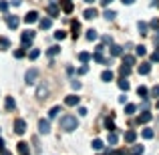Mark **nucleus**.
Listing matches in <instances>:
<instances>
[{
  "instance_id": "1",
  "label": "nucleus",
  "mask_w": 159,
  "mask_h": 155,
  "mask_svg": "<svg viewBox=\"0 0 159 155\" xmlns=\"http://www.w3.org/2000/svg\"><path fill=\"white\" fill-rule=\"evenodd\" d=\"M77 127H79L77 117H73V115H65V117L61 119V129H65V131H75Z\"/></svg>"
},
{
  "instance_id": "2",
  "label": "nucleus",
  "mask_w": 159,
  "mask_h": 155,
  "mask_svg": "<svg viewBox=\"0 0 159 155\" xmlns=\"http://www.w3.org/2000/svg\"><path fill=\"white\" fill-rule=\"evenodd\" d=\"M20 40H22V48H28L32 44V40H34V32L32 30H26L20 34Z\"/></svg>"
},
{
  "instance_id": "3",
  "label": "nucleus",
  "mask_w": 159,
  "mask_h": 155,
  "mask_svg": "<svg viewBox=\"0 0 159 155\" xmlns=\"http://www.w3.org/2000/svg\"><path fill=\"white\" fill-rule=\"evenodd\" d=\"M24 79H26L28 85L36 83V79H39V71H36V69H28V71H26V77H24Z\"/></svg>"
},
{
  "instance_id": "4",
  "label": "nucleus",
  "mask_w": 159,
  "mask_h": 155,
  "mask_svg": "<svg viewBox=\"0 0 159 155\" xmlns=\"http://www.w3.org/2000/svg\"><path fill=\"white\" fill-rule=\"evenodd\" d=\"M39 133L48 135V133H51V123H48V121H44V119H40L39 121Z\"/></svg>"
},
{
  "instance_id": "5",
  "label": "nucleus",
  "mask_w": 159,
  "mask_h": 155,
  "mask_svg": "<svg viewBox=\"0 0 159 155\" xmlns=\"http://www.w3.org/2000/svg\"><path fill=\"white\" fill-rule=\"evenodd\" d=\"M14 131L18 133V135H22V133L26 131V123H24V119H16L14 121Z\"/></svg>"
},
{
  "instance_id": "6",
  "label": "nucleus",
  "mask_w": 159,
  "mask_h": 155,
  "mask_svg": "<svg viewBox=\"0 0 159 155\" xmlns=\"http://www.w3.org/2000/svg\"><path fill=\"white\" fill-rule=\"evenodd\" d=\"M39 20V12H34V10H30L26 16H24V22L26 24H32V22H36Z\"/></svg>"
},
{
  "instance_id": "7",
  "label": "nucleus",
  "mask_w": 159,
  "mask_h": 155,
  "mask_svg": "<svg viewBox=\"0 0 159 155\" xmlns=\"http://www.w3.org/2000/svg\"><path fill=\"white\" fill-rule=\"evenodd\" d=\"M39 26L43 28V30L51 28V26H52V18H40V20H39Z\"/></svg>"
},
{
  "instance_id": "8",
  "label": "nucleus",
  "mask_w": 159,
  "mask_h": 155,
  "mask_svg": "<svg viewBox=\"0 0 159 155\" xmlns=\"http://www.w3.org/2000/svg\"><path fill=\"white\" fill-rule=\"evenodd\" d=\"M65 105H69V107H75V105H79V97H77V95H69V97L65 99Z\"/></svg>"
},
{
  "instance_id": "9",
  "label": "nucleus",
  "mask_w": 159,
  "mask_h": 155,
  "mask_svg": "<svg viewBox=\"0 0 159 155\" xmlns=\"http://www.w3.org/2000/svg\"><path fill=\"white\" fill-rule=\"evenodd\" d=\"M6 24H8V26H10V28H18L20 20L16 18V16H8V18H6Z\"/></svg>"
},
{
  "instance_id": "10",
  "label": "nucleus",
  "mask_w": 159,
  "mask_h": 155,
  "mask_svg": "<svg viewBox=\"0 0 159 155\" xmlns=\"http://www.w3.org/2000/svg\"><path fill=\"white\" fill-rule=\"evenodd\" d=\"M151 73V62H143L139 65V75H149Z\"/></svg>"
},
{
  "instance_id": "11",
  "label": "nucleus",
  "mask_w": 159,
  "mask_h": 155,
  "mask_svg": "<svg viewBox=\"0 0 159 155\" xmlns=\"http://www.w3.org/2000/svg\"><path fill=\"white\" fill-rule=\"evenodd\" d=\"M18 153L20 155H30V153H28V143H26V141H20V143H18Z\"/></svg>"
},
{
  "instance_id": "12",
  "label": "nucleus",
  "mask_w": 159,
  "mask_h": 155,
  "mask_svg": "<svg viewBox=\"0 0 159 155\" xmlns=\"http://www.w3.org/2000/svg\"><path fill=\"white\" fill-rule=\"evenodd\" d=\"M149 121H151V113H141L139 115V119H137V123H149Z\"/></svg>"
},
{
  "instance_id": "13",
  "label": "nucleus",
  "mask_w": 159,
  "mask_h": 155,
  "mask_svg": "<svg viewBox=\"0 0 159 155\" xmlns=\"http://www.w3.org/2000/svg\"><path fill=\"white\" fill-rule=\"evenodd\" d=\"M4 107H6V111H12V109L16 107V101L12 97H6V101H4Z\"/></svg>"
},
{
  "instance_id": "14",
  "label": "nucleus",
  "mask_w": 159,
  "mask_h": 155,
  "mask_svg": "<svg viewBox=\"0 0 159 155\" xmlns=\"http://www.w3.org/2000/svg\"><path fill=\"white\" fill-rule=\"evenodd\" d=\"M111 54H113V57H121V54H123V47L113 44V47H111Z\"/></svg>"
},
{
  "instance_id": "15",
  "label": "nucleus",
  "mask_w": 159,
  "mask_h": 155,
  "mask_svg": "<svg viewBox=\"0 0 159 155\" xmlns=\"http://www.w3.org/2000/svg\"><path fill=\"white\" fill-rule=\"evenodd\" d=\"M129 155H143V145H135L129 149Z\"/></svg>"
},
{
  "instance_id": "16",
  "label": "nucleus",
  "mask_w": 159,
  "mask_h": 155,
  "mask_svg": "<svg viewBox=\"0 0 159 155\" xmlns=\"http://www.w3.org/2000/svg\"><path fill=\"white\" fill-rule=\"evenodd\" d=\"M73 2H70V0H65V2H62V10L66 12V14H70V12H73Z\"/></svg>"
},
{
  "instance_id": "17",
  "label": "nucleus",
  "mask_w": 159,
  "mask_h": 155,
  "mask_svg": "<svg viewBox=\"0 0 159 155\" xmlns=\"http://www.w3.org/2000/svg\"><path fill=\"white\" fill-rule=\"evenodd\" d=\"M123 65H125V66L135 65V57H131V54H125V57H123Z\"/></svg>"
},
{
  "instance_id": "18",
  "label": "nucleus",
  "mask_w": 159,
  "mask_h": 155,
  "mask_svg": "<svg viewBox=\"0 0 159 155\" xmlns=\"http://www.w3.org/2000/svg\"><path fill=\"white\" fill-rule=\"evenodd\" d=\"M137 95L143 97V99H147L149 97V89H147V87H137Z\"/></svg>"
},
{
  "instance_id": "19",
  "label": "nucleus",
  "mask_w": 159,
  "mask_h": 155,
  "mask_svg": "<svg viewBox=\"0 0 159 155\" xmlns=\"http://www.w3.org/2000/svg\"><path fill=\"white\" fill-rule=\"evenodd\" d=\"M70 26H73V36L77 39V36H79V32H81V24H79L77 20H73V22H70Z\"/></svg>"
},
{
  "instance_id": "20",
  "label": "nucleus",
  "mask_w": 159,
  "mask_h": 155,
  "mask_svg": "<svg viewBox=\"0 0 159 155\" xmlns=\"http://www.w3.org/2000/svg\"><path fill=\"white\" fill-rule=\"evenodd\" d=\"M135 139H137V133L135 131H127V133H125V141H127V143H133Z\"/></svg>"
},
{
  "instance_id": "21",
  "label": "nucleus",
  "mask_w": 159,
  "mask_h": 155,
  "mask_svg": "<svg viewBox=\"0 0 159 155\" xmlns=\"http://www.w3.org/2000/svg\"><path fill=\"white\" fill-rule=\"evenodd\" d=\"M101 81H105V83L113 81V73H111V71H103V73H101Z\"/></svg>"
},
{
  "instance_id": "22",
  "label": "nucleus",
  "mask_w": 159,
  "mask_h": 155,
  "mask_svg": "<svg viewBox=\"0 0 159 155\" xmlns=\"http://www.w3.org/2000/svg\"><path fill=\"white\" fill-rule=\"evenodd\" d=\"M47 93H48V89L40 85V87H39V91H36V97H39V99H44V97H47Z\"/></svg>"
},
{
  "instance_id": "23",
  "label": "nucleus",
  "mask_w": 159,
  "mask_h": 155,
  "mask_svg": "<svg viewBox=\"0 0 159 155\" xmlns=\"http://www.w3.org/2000/svg\"><path fill=\"white\" fill-rule=\"evenodd\" d=\"M0 48H2V51L10 48V40H8V39H4V36H0Z\"/></svg>"
},
{
  "instance_id": "24",
  "label": "nucleus",
  "mask_w": 159,
  "mask_h": 155,
  "mask_svg": "<svg viewBox=\"0 0 159 155\" xmlns=\"http://www.w3.org/2000/svg\"><path fill=\"white\" fill-rule=\"evenodd\" d=\"M95 16H97V10H95V8H87L85 10V18H95Z\"/></svg>"
},
{
  "instance_id": "25",
  "label": "nucleus",
  "mask_w": 159,
  "mask_h": 155,
  "mask_svg": "<svg viewBox=\"0 0 159 155\" xmlns=\"http://www.w3.org/2000/svg\"><path fill=\"white\" fill-rule=\"evenodd\" d=\"M117 85H119V89H121V91H125V93H127V91H129V83H127V81H125V77H123V79H121V81H119V83H117Z\"/></svg>"
},
{
  "instance_id": "26",
  "label": "nucleus",
  "mask_w": 159,
  "mask_h": 155,
  "mask_svg": "<svg viewBox=\"0 0 159 155\" xmlns=\"http://www.w3.org/2000/svg\"><path fill=\"white\" fill-rule=\"evenodd\" d=\"M47 10H48V14H51L52 18H54V16H58V8L54 6V4H48V8H47Z\"/></svg>"
},
{
  "instance_id": "27",
  "label": "nucleus",
  "mask_w": 159,
  "mask_h": 155,
  "mask_svg": "<svg viewBox=\"0 0 159 155\" xmlns=\"http://www.w3.org/2000/svg\"><path fill=\"white\" fill-rule=\"evenodd\" d=\"M135 111H137V105H133V103H129L127 107H125V113H127V115H133Z\"/></svg>"
},
{
  "instance_id": "28",
  "label": "nucleus",
  "mask_w": 159,
  "mask_h": 155,
  "mask_svg": "<svg viewBox=\"0 0 159 155\" xmlns=\"http://www.w3.org/2000/svg\"><path fill=\"white\" fill-rule=\"evenodd\" d=\"M135 52H137V57H145V54H147V48H145L143 44H139V47L135 48Z\"/></svg>"
},
{
  "instance_id": "29",
  "label": "nucleus",
  "mask_w": 159,
  "mask_h": 155,
  "mask_svg": "<svg viewBox=\"0 0 159 155\" xmlns=\"http://www.w3.org/2000/svg\"><path fill=\"white\" fill-rule=\"evenodd\" d=\"M79 61H81V62H89L91 61V54L89 52H79Z\"/></svg>"
},
{
  "instance_id": "30",
  "label": "nucleus",
  "mask_w": 159,
  "mask_h": 155,
  "mask_svg": "<svg viewBox=\"0 0 159 155\" xmlns=\"http://www.w3.org/2000/svg\"><path fill=\"white\" fill-rule=\"evenodd\" d=\"M93 61L103 62V65H107V62H109V61H105V58H103V54H101V52H95V54H93Z\"/></svg>"
},
{
  "instance_id": "31",
  "label": "nucleus",
  "mask_w": 159,
  "mask_h": 155,
  "mask_svg": "<svg viewBox=\"0 0 159 155\" xmlns=\"http://www.w3.org/2000/svg\"><path fill=\"white\" fill-rule=\"evenodd\" d=\"M141 135H143L145 139H153V135H155V133H153V129H143V133H141Z\"/></svg>"
},
{
  "instance_id": "32",
  "label": "nucleus",
  "mask_w": 159,
  "mask_h": 155,
  "mask_svg": "<svg viewBox=\"0 0 159 155\" xmlns=\"http://www.w3.org/2000/svg\"><path fill=\"white\" fill-rule=\"evenodd\" d=\"M97 30H93V28H91V30H87V39H89V40H97Z\"/></svg>"
},
{
  "instance_id": "33",
  "label": "nucleus",
  "mask_w": 159,
  "mask_h": 155,
  "mask_svg": "<svg viewBox=\"0 0 159 155\" xmlns=\"http://www.w3.org/2000/svg\"><path fill=\"white\" fill-rule=\"evenodd\" d=\"M103 147H105V145H103V141H101V139H95V141H93V149H97V151H101Z\"/></svg>"
},
{
  "instance_id": "34",
  "label": "nucleus",
  "mask_w": 159,
  "mask_h": 155,
  "mask_svg": "<svg viewBox=\"0 0 159 155\" xmlns=\"http://www.w3.org/2000/svg\"><path fill=\"white\" fill-rule=\"evenodd\" d=\"M39 54H40L39 48H32V51L28 52V57H30V61H36V58H39Z\"/></svg>"
},
{
  "instance_id": "35",
  "label": "nucleus",
  "mask_w": 159,
  "mask_h": 155,
  "mask_svg": "<svg viewBox=\"0 0 159 155\" xmlns=\"http://www.w3.org/2000/svg\"><path fill=\"white\" fill-rule=\"evenodd\" d=\"M47 52H48V57H57V54L61 52V48H58V47H51Z\"/></svg>"
},
{
  "instance_id": "36",
  "label": "nucleus",
  "mask_w": 159,
  "mask_h": 155,
  "mask_svg": "<svg viewBox=\"0 0 159 155\" xmlns=\"http://www.w3.org/2000/svg\"><path fill=\"white\" fill-rule=\"evenodd\" d=\"M117 141H119V137H117V133H115V131H111V135H109V143H111V145H115Z\"/></svg>"
},
{
  "instance_id": "37",
  "label": "nucleus",
  "mask_w": 159,
  "mask_h": 155,
  "mask_svg": "<svg viewBox=\"0 0 159 155\" xmlns=\"http://www.w3.org/2000/svg\"><path fill=\"white\" fill-rule=\"evenodd\" d=\"M105 125H107L109 131H115V123H113V117H109V119L105 121Z\"/></svg>"
},
{
  "instance_id": "38",
  "label": "nucleus",
  "mask_w": 159,
  "mask_h": 155,
  "mask_svg": "<svg viewBox=\"0 0 159 155\" xmlns=\"http://www.w3.org/2000/svg\"><path fill=\"white\" fill-rule=\"evenodd\" d=\"M58 113H61V107H52L51 111H48V117H51V119H52V117H57Z\"/></svg>"
},
{
  "instance_id": "39",
  "label": "nucleus",
  "mask_w": 159,
  "mask_h": 155,
  "mask_svg": "<svg viewBox=\"0 0 159 155\" xmlns=\"http://www.w3.org/2000/svg\"><path fill=\"white\" fill-rule=\"evenodd\" d=\"M119 73L123 75V77H127V75L131 73V66H125V65H123V66H121V69H119Z\"/></svg>"
},
{
  "instance_id": "40",
  "label": "nucleus",
  "mask_w": 159,
  "mask_h": 155,
  "mask_svg": "<svg viewBox=\"0 0 159 155\" xmlns=\"http://www.w3.org/2000/svg\"><path fill=\"white\" fill-rule=\"evenodd\" d=\"M65 36H66V32H65V30H57V32H54V39H57V40H62Z\"/></svg>"
},
{
  "instance_id": "41",
  "label": "nucleus",
  "mask_w": 159,
  "mask_h": 155,
  "mask_svg": "<svg viewBox=\"0 0 159 155\" xmlns=\"http://www.w3.org/2000/svg\"><path fill=\"white\" fill-rule=\"evenodd\" d=\"M149 95H151V97H159V85H155V87H153V89L149 91Z\"/></svg>"
},
{
  "instance_id": "42",
  "label": "nucleus",
  "mask_w": 159,
  "mask_h": 155,
  "mask_svg": "<svg viewBox=\"0 0 159 155\" xmlns=\"http://www.w3.org/2000/svg\"><path fill=\"white\" fill-rule=\"evenodd\" d=\"M24 54H26V51H24V48H18V51H14V57H16V58H22Z\"/></svg>"
},
{
  "instance_id": "43",
  "label": "nucleus",
  "mask_w": 159,
  "mask_h": 155,
  "mask_svg": "<svg viewBox=\"0 0 159 155\" xmlns=\"http://www.w3.org/2000/svg\"><path fill=\"white\" fill-rule=\"evenodd\" d=\"M115 16H117V14H115L113 10H105V18H107V20H113Z\"/></svg>"
},
{
  "instance_id": "44",
  "label": "nucleus",
  "mask_w": 159,
  "mask_h": 155,
  "mask_svg": "<svg viewBox=\"0 0 159 155\" xmlns=\"http://www.w3.org/2000/svg\"><path fill=\"white\" fill-rule=\"evenodd\" d=\"M139 32L141 34H147V24L145 22H139Z\"/></svg>"
},
{
  "instance_id": "45",
  "label": "nucleus",
  "mask_w": 159,
  "mask_h": 155,
  "mask_svg": "<svg viewBox=\"0 0 159 155\" xmlns=\"http://www.w3.org/2000/svg\"><path fill=\"white\" fill-rule=\"evenodd\" d=\"M109 155H127V151L125 149H115V151H111Z\"/></svg>"
},
{
  "instance_id": "46",
  "label": "nucleus",
  "mask_w": 159,
  "mask_h": 155,
  "mask_svg": "<svg viewBox=\"0 0 159 155\" xmlns=\"http://www.w3.org/2000/svg\"><path fill=\"white\" fill-rule=\"evenodd\" d=\"M157 61H159V48H157V51L151 54V62H157Z\"/></svg>"
},
{
  "instance_id": "47",
  "label": "nucleus",
  "mask_w": 159,
  "mask_h": 155,
  "mask_svg": "<svg viewBox=\"0 0 159 155\" xmlns=\"http://www.w3.org/2000/svg\"><path fill=\"white\" fill-rule=\"evenodd\" d=\"M103 43H105V44H113V39H111V36H103Z\"/></svg>"
},
{
  "instance_id": "48",
  "label": "nucleus",
  "mask_w": 159,
  "mask_h": 155,
  "mask_svg": "<svg viewBox=\"0 0 159 155\" xmlns=\"http://www.w3.org/2000/svg\"><path fill=\"white\" fill-rule=\"evenodd\" d=\"M70 85H73V89H77V91L81 89V83H79V81H73V83H70Z\"/></svg>"
},
{
  "instance_id": "49",
  "label": "nucleus",
  "mask_w": 159,
  "mask_h": 155,
  "mask_svg": "<svg viewBox=\"0 0 159 155\" xmlns=\"http://www.w3.org/2000/svg\"><path fill=\"white\" fill-rule=\"evenodd\" d=\"M87 71H89V66H81V69H79V75H85Z\"/></svg>"
},
{
  "instance_id": "50",
  "label": "nucleus",
  "mask_w": 159,
  "mask_h": 155,
  "mask_svg": "<svg viewBox=\"0 0 159 155\" xmlns=\"http://www.w3.org/2000/svg\"><path fill=\"white\" fill-rule=\"evenodd\" d=\"M79 115L85 117V115H87V109H85V107H79Z\"/></svg>"
},
{
  "instance_id": "51",
  "label": "nucleus",
  "mask_w": 159,
  "mask_h": 155,
  "mask_svg": "<svg viewBox=\"0 0 159 155\" xmlns=\"http://www.w3.org/2000/svg\"><path fill=\"white\" fill-rule=\"evenodd\" d=\"M6 8H8V4H6V2L2 0V2H0V10H6Z\"/></svg>"
},
{
  "instance_id": "52",
  "label": "nucleus",
  "mask_w": 159,
  "mask_h": 155,
  "mask_svg": "<svg viewBox=\"0 0 159 155\" xmlns=\"http://www.w3.org/2000/svg\"><path fill=\"white\" fill-rule=\"evenodd\" d=\"M113 2V0H101V4H103V6H107V4H111Z\"/></svg>"
},
{
  "instance_id": "53",
  "label": "nucleus",
  "mask_w": 159,
  "mask_h": 155,
  "mask_svg": "<svg viewBox=\"0 0 159 155\" xmlns=\"http://www.w3.org/2000/svg\"><path fill=\"white\" fill-rule=\"evenodd\" d=\"M121 2H123V4H133L135 0H121Z\"/></svg>"
},
{
  "instance_id": "54",
  "label": "nucleus",
  "mask_w": 159,
  "mask_h": 155,
  "mask_svg": "<svg viewBox=\"0 0 159 155\" xmlns=\"http://www.w3.org/2000/svg\"><path fill=\"white\" fill-rule=\"evenodd\" d=\"M2 151H4V141L0 139V153H2Z\"/></svg>"
},
{
  "instance_id": "55",
  "label": "nucleus",
  "mask_w": 159,
  "mask_h": 155,
  "mask_svg": "<svg viewBox=\"0 0 159 155\" xmlns=\"http://www.w3.org/2000/svg\"><path fill=\"white\" fill-rule=\"evenodd\" d=\"M85 2H89V4H91V2H95V0H85Z\"/></svg>"
},
{
  "instance_id": "56",
  "label": "nucleus",
  "mask_w": 159,
  "mask_h": 155,
  "mask_svg": "<svg viewBox=\"0 0 159 155\" xmlns=\"http://www.w3.org/2000/svg\"><path fill=\"white\" fill-rule=\"evenodd\" d=\"M157 107H159V101H157Z\"/></svg>"
}]
</instances>
